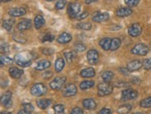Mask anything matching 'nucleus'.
Returning a JSON list of instances; mask_svg holds the SVG:
<instances>
[{
	"instance_id": "1",
	"label": "nucleus",
	"mask_w": 151,
	"mask_h": 114,
	"mask_svg": "<svg viewBox=\"0 0 151 114\" xmlns=\"http://www.w3.org/2000/svg\"><path fill=\"white\" fill-rule=\"evenodd\" d=\"M15 62L22 67H28L32 64V57L27 53H18L15 56Z\"/></svg>"
},
{
	"instance_id": "2",
	"label": "nucleus",
	"mask_w": 151,
	"mask_h": 114,
	"mask_svg": "<svg viewBox=\"0 0 151 114\" xmlns=\"http://www.w3.org/2000/svg\"><path fill=\"white\" fill-rule=\"evenodd\" d=\"M97 89H98V96L105 97L112 93L113 86L112 85L109 84V82H104V83H100L97 86Z\"/></svg>"
},
{
	"instance_id": "3",
	"label": "nucleus",
	"mask_w": 151,
	"mask_h": 114,
	"mask_svg": "<svg viewBox=\"0 0 151 114\" xmlns=\"http://www.w3.org/2000/svg\"><path fill=\"white\" fill-rule=\"evenodd\" d=\"M47 88L44 84H41V83L34 85L31 89V94L35 97L44 96L47 94Z\"/></svg>"
},
{
	"instance_id": "4",
	"label": "nucleus",
	"mask_w": 151,
	"mask_h": 114,
	"mask_svg": "<svg viewBox=\"0 0 151 114\" xmlns=\"http://www.w3.org/2000/svg\"><path fill=\"white\" fill-rule=\"evenodd\" d=\"M149 51V48L143 43H138L136 44L134 48L131 51V52L133 53V55H141V56H144L147 55V52Z\"/></svg>"
},
{
	"instance_id": "5",
	"label": "nucleus",
	"mask_w": 151,
	"mask_h": 114,
	"mask_svg": "<svg viewBox=\"0 0 151 114\" xmlns=\"http://www.w3.org/2000/svg\"><path fill=\"white\" fill-rule=\"evenodd\" d=\"M81 9V5L78 2L70 3L68 6V13L71 18H76Z\"/></svg>"
},
{
	"instance_id": "6",
	"label": "nucleus",
	"mask_w": 151,
	"mask_h": 114,
	"mask_svg": "<svg viewBox=\"0 0 151 114\" xmlns=\"http://www.w3.org/2000/svg\"><path fill=\"white\" fill-rule=\"evenodd\" d=\"M65 83H66V77L64 76L56 77L53 81L50 82V88L54 90H60L62 89V86H64Z\"/></svg>"
},
{
	"instance_id": "7",
	"label": "nucleus",
	"mask_w": 151,
	"mask_h": 114,
	"mask_svg": "<svg viewBox=\"0 0 151 114\" xmlns=\"http://www.w3.org/2000/svg\"><path fill=\"white\" fill-rule=\"evenodd\" d=\"M138 97V93H137L136 90L134 89H125L123 90L122 93V99L124 100V101H127V100H131V99H134Z\"/></svg>"
},
{
	"instance_id": "8",
	"label": "nucleus",
	"mask_w": 151,
	"mask_h": 114,
	"mask_svg": "<svg viewBox=\"0 0 151 114\" xmlns=\"http://www.w3.org/2000/svg\"><path fill=\"white\" fill-rule=\"evenodd\" d=\"M87 61L91 64H96L99 61V53L95 49L89 50L87 52Z\"/></svg>"
},
{
	"instance_id": "9",
	"label": "nucleus",
	"mask_w": 151,
	"mask_h": 114,
	"mask_svg": "<svg viewBox=\"0 0 151 114\" xmlns=\"http://www.w3.org/2000/svg\"><path fill=\"white\" fill-rule=\"evenodd\" d=\"M128 33L132 37H137L142 33V27L139 23H134L132 26L129 27Z\"/></svg>"
},
{
	"instance_id": "10",
	"label": "nucleus",
	"mask_w": 151,
	"mask_h": 114,
	"mask_svg": "<svg viewBox=\"0 0 151 114\" xmlns=\"http://www.w3.org/2000/svg\"><path fill=\"white\" fill-rule=\"evenodd\" d=\"M77 94V88L73 84H69L64 88L63 96L64 97H73Z\"/></svg>"
},
{
	"instance_id": "11",
	"label": "nucleus",
	"mask_w": 151,
	"mask_h": 114,
	"mask_svg": "<svg viewBox=\"0 0 151 114\" xmlns=\"http://www.w3.org/2000/svg\"><path fill=\"white\" fill-rule=\"evenodd\" d=\"M11 97H12V94L10 91L5 92L2 95V97L0 98V103H1L2 105H4L6 108H9L12 104Z\"/></svg>"
},
{
	"instance_id": "12",
	"label": "nucleus",
	"mask_w": 151,
	"mask_h": 114,
	"mask_svg": "<svg viewBox=\"0 0 151 114\" xmlns=\"http://www.w3.org/2000/svg\"><path fill=\"white\" fill-rule=\"evenodd\" d=\"M109 18V13L107 12H104V13H100V12H97L96 14L93 16V21L94 22H96V23H101V22H104L108 21Z\"/></svg>"
},
{
	"instance_id": "13",
	"label": "nucleus",
	"mask_w": 151,
	"mask_h": 114,
	"mask_svg": "<svg viewBox=\"0 0 151 114\" xmlns=\"http://www.w3.org/2000/svg\"><path fill=\"white\" fill-rule=\"evenodd\" d=\"M141 67H142V62L139 61V60H133V61L129 62L127 64V69L129 70V72L137 71Z\"/></svg>"
},
{
	"instance_id": "14",
	"label": "nucleus",
	"mask_w": 151,
	"mask_h": 114,
	"mask_svg": "<svg viewBox=\"0 0 151 114\" xmlns=\"http://www.w3.org/2000/svg\"><path fill=\"white\" fill-rule=\"evenodd\" d=\"M31 28H32V21L30 19H24V21H21L17 25V29L19 31L27 30H30Z\"/></svg>"
},
{
	"instance_id": "15",
	"label": "nucleus",
	"mask_w": 151,
	"mask_h": 114,
	"mask_svg": "<svg viewBox=\"0 0 151 114\" xmlns=\"http://www.w3.org/2000/svg\"><path fill=\"white\" fill-rule=\"evenodd\" d=\"M9 14L11 17H22L26 14V9L24 8H14L9 10Z\"/></svg>"
},
{
	"instance_id": "16",
	"label": "nucleus",
	"mask_w": 151,
	"mask_h": 114,
	"mask_svg": "<svg viewBox=\"0 0 151 114\" xmlns=\"http://www.w3.org/2000/svg\"><path fill=\"white\" fill-rule=\"evenodd\" d=\"M83 106L84 107V109L92 110L96 108V103L93 98H85L83 101Z\"/></svg>"
},
{
	"instance_id": "17",
	"label": "nucleus",
	"mask_w": 151,
	"mask_h": 114,
	"mask_svg": "<svg viewBox=\"0 0 151 114\" xmlns=\"http://www.w3.org/2000/svg\"><path fill=\"white\" fill-rule=\"evenodd\" d=\"M71 39H73V37H71L70 34H69V33H67V32H63V33H61V34L58 37L57 41L60 43L65 44V43L70 42L71 41Z\"/></svg>"
},
{
	"instance_id": "18",
	"label": "nucleus",
	"mask_w": 151,
	"mask_h": 114,
	"mask_svg": "<svg viewBox=\"0 0 151 114\" xmlns=\"http://www.w3.org/2000/svg\"><path fill=\"white\" fill-rule=\"evenodd\" d=\"M51 65V63L47 60H41V61H39L36 65H35V69L38 70V71H41V70H45V69H47L50 67Z\"/></svg>"
},
{
	"instance_id": "19",
	"label": "nucleus",
	"mask_w": 151,
	"mask_h": 114,
	"mask_svg": "<svg viewBox=\"0 0 151 114\" xmlns=\"http://www.w3.org/2000/svg\"><path fill=\"white\" fill-rule=\"evenodd\" d=\"M133 13V10L131 9L130 8H122L120 9H118L116 11V15L118 17L121 18H124V17H128Z\"/></svg>"
},
{
	"instance_id": "20",
	"label": "nucleus",
	"mask_w": 151,
	"mask_h": 114,
	"mask_svg": "<svg viewBox=\"0 0 151 114\" xmlns=\"http://www.w3.org/2000/svg\"><path fill=\"white\" fill-rule=\"evenodd\" d=\"M96 75V72L94 68L88 67V68H84L81 71V76L84 78H88V77H94Z\"/></svg>"
},
{
	"instance_id": "21",
	"label": "nucleus",
	"mask_w": 151,
	"mask_h": 114,
	"mask_svg": "<svg viewBox=\"0 0 151 114\" xmlns=\"http://www.w3.org/2000/svg\"><path fill=\"white\" fill-rule=\"evenodd\" d=\"M9 75L13 78H19L23 75V70L18 67H11L9 68Z\"/></svg>"
},
{
	"instance_id": "22",
	"label": "nucleus",
	"mask_w": 151,
	"mask_h": 114,
	"mask_svg": "<svg viewBox=\"0 0 151 114\" xmlns=\"http://www.w3.org/2000/svg\"><path fill=\"white\" fill-rule=\"evenodd\" d=\"M51 103H52V101H51L50 99H48V98L39 99V100H37V102H36L37 106L40 109H42V110H45L47 108H48V107L51 105Z\"/></svg>"
},
{
	"instance_id": "23",
	"label": "nucleus",
	"mask_w": 151,
	"mask_h": 114,
	"mask_svg": "<svg viewBox=\"0 0 151 114\" xmlns=\"http://www.w3.org/2000/svg\"><path fill=\"white\" fill-rule=\"evenodd\" d=\"M65 66V61L63 58H58L56 60V63H55V70L57 73H60L62 71V69L64 68Z\"/></svg>"
},
{
	"instance_id": "24",
	"label": "nucleus",
	"mask_w": 151,
	"mask_h": 114,
	"mask_svg": "<svg viewBox=\"0 0 151 114\" xmlns=\"http://www.w3.org/2000/svg\"><path fill=\"white\" fill-rule=\"evenodd\" d=\"M121 44H122L121 39H119V38H114V39L111 40L109 50H111V51H116L117 49H119V48H120Z\"/></svg>"
},
{
	"instance_id": "25",
	"label": "nucleus",
	"mask_w": 151,
	"mask_h": 114,
	"mask_svg": "<svg viewBox=\"0 0 151 114\" xmlns=\"http://www.w3.org/2000/svg\"><path fill=\"white\" fill-rule=\"evenodd\" d=\"M110 42H111V39L109 38H104L99 42V45L101 46V48L105 51H109L110 48Z\"/></svg>"
},
{
	"instance_id": "26",
	"label": "nucleus",
	"mask_w": 151,
	"mask_h": 114,
	"mask_svg": "<svg viewBox=\"0 0 151 114\" xmlns=\"http://www.w3.org/2000/svg\"><path fill=\"white\" fill-rule=\"evenodd\" d=\"M45 22V18L42 15H37L35 18V27L37 30H39L42 26H44Z\"/></svg>"
},
{
	"instance_id": "27",
	"label": "nucleus",
	"mask_w": 151,
	"mask_h": 114,
	"mask_svg": "<svg viewBox=\"0 0 151 114\" xmlns=\"http://www.w3.org/2000/svg\"><path fill=\"white\" fill-rule=\"evenodd\" d=\"M102 79L104 82H110L114 77V74L111 71H106L102 74Z\"/></svg>"
},
{
	"instance_id": "28",
	"label": "nucleus",
	"mask_w": 151,
	"mask_h": 114,
	"mask_svg": "<svg viewBox=\"0 0 151 114\" xmlns=\"http://www.w3.org/2000/svg\"><path fill=\"white\" fill-rule=\"evenodd\" d=\"M95 85V82L92 81V80H85V81H83L80 85V89L83 90L85 89H89L91 88H93Z\"/></svg>"
},
{
	"instance_id": "29",
	"label": "nucleus",
	"mask_w": 151,
	"mask_h": 114,
	"mask_svg": "<svg viewBox=\"0 0 151 114\" xmlns=\"http://www.w3.org/2000/svg\"><path fill=\"white\" fill-rule=\"evenodd\" d=\"M14 23H15V19H12V18H10V19H6V21H3V28L5 30L9 31V30H11V29H12L13 25H14Z\"/></svg>"
},
{
	"instance_id": "30",
	"label": "nucleus",
	"mask_w": 151,
	"mask_h": 114,
	"mask_svg": "<svg viewBox=\"0 0 151 114\" xmlns=\"http://www.w3.org/2000/svg\"><path fill=\"white\" fill-rule=\"evenodd\" d=\"M131 110H132V105H130V104L122 105L119 107V109H118V112L119 113H127Z\"/></svg>"
},
{
	"instance_id": "31",
	"label": "nucleus",
	"mask_w": 151,
	"mask_h": 114,
	"mask_svg": "<svg viewBox=\"0 0 151 114\" xmlns=\"http://www.w3.org/2000/svg\"><path fill=\"white\" fill-rule=\"evenodd\" d=\"M77 28L78 29H81V30H89L92 28V25L89 22H82V23H78L77 25Z\"/></svg>"
},
{
	"instance_id": "32",
	"label": "nucleus",
	"mask_w": 151,
	"mask_h": 114,
	"mask_svg": "<svg viewBox=\"0 0 151 114\" xmlns=\"http://www.w3.org/2000/svg\"><path fill=\"white\" fill-rule=\"evenodd\" d=\"M140 106L142 107V108H145V109L151 108V97L143 99L140 102Z\"/></svg>"
},
{
	"instance_id": "33",
	"label": "nucleus",
	"mask_w": 151,
	"mask_h": 114,
	"mask_svg": "<svg viewBox=\"0 0 151 114\" xmlns=\"http://www.w3.org/2000/svg\"><path fill=\"white\" fill-rule=\"evenodd\" d=\"M64 56H65V58H66L68 63H71L73 61V59L75 58L76 55H75V53L73 52H66L64 53Z\"/></svg>"
},
{
	"instance_id": "34",
	"label": "nucleus",
	"mask_w": 151,
	"mask_h": 114,
	"mask_svg": "<svg viewBox=\"0 0 151 114\" xmlns=\"http://www.w3.org/2000/svg\"><path fill=\"white\" fill-rule=\"evenodd\" d=\"M142 66L145 70H150L151 69V58H147L146 60H144L142 63Z\"/></svg>"
},
{
	"instance_id": "35",
	"label": "nucleus",
	"mask_w": 151,
	"mask_h": 114,
	"mask_svg": "<svg viewBox=\"0 0 151 114\" xmlns=\"http://www.w3.org/2000/svg\"><path fill=\"white\" fill-rule=\"evenodd\" d=\"M67 4V1L66 0H58L57 1V4H56V8L60 10L62 8H64V6H66Z\"/></svg>"
},
{
	"instance_id": "36",
	"label": "nucleus",
	"mask_w": 151,
	"mask_h": 114,
	"mask_svg": "<svg viewBox=\"0 0 151 114\" xmlns=\"http://www.w3.org/2000/svg\"><path fill=\"white\" fill-rule=\"evenodd\" d=\"M54 35H52L50 34V33H47L45 35H44V37L42 38V42H52V41H54Z\"/></svg>"
},
{
	"instance_id": "37",
	"label": "nucleus",
	"mask_w": 151,
	"mask_h": 114,
	"mask_svg": "<svg viewBox=\"0 0 151 114\" xmlns=\"http://www.w3.org/2000/svg\"><path fill=\"white\" fill-rule=\"evenodd\" d=\"M64 110H65V107H64V105L58 104V105H55V106H54V111L57 112V113H63Z\"/></svg>"
},
{
	"instance_id": "38",
	"label": "nucleus",
	"mask_w": 151,
	"mask_h": 114,
	"mask_svg": "<svg viewBox=\"0 0 151 114\" xmlns=\"http://www.w3.org/2000/svg\"><path fill=\"white\" fill-rule=\"evenodd\" d=\"M74 48H75V50L77 52H83V51L86 50V46H85L84 44H83V43H76L74 45Z\"/></svg>"
},
{
	"instance_id": "39",
	"label": "nucleus",
	"mask_w": 151,
	"mask_h": 114,
	"mask_svg": "<svg viewBox=\"0 0 151 114\" xmlns=\"http://www.w3.org/2000/svg\"><path fill=\"white\" fill-rule=\"evenodd\" d=\"M124 2L129 6H136L139 4L140 0H124Z\"/></svg>"
},
{
	"instance_id": "40",
	"label": "nucleus",
	"mask_w": 151,
	"mask_h": 114,
	"mask_svg": "<svg viewBox=\"0 0 151 114\" xmlns=\"http://www.w3.org/2000/svg\"><path fill=\"white\" fill-rule=\"evenodd\" d=\"M0 52L3 53H8L9 52V46L6 43H2L0 44Z\"/></svg>"
},
{
	"instance_id": "41",
	"label": "nucleus",
	"mask_w": 151,
	"mask_h": 114,
	"mask_svg": "<svg viewBox=\"0 0 151 114\" xmlns=\"http://www.w3.org/2000/svg\"><path fill=\"white\" fill-rule=\"evenodd\" d=\"M23 110H25L28 113H31V112H32L35 110V108H34V106H32V104L27 103V104H23Z\"/></svg>"
},
{
	"instance_id": "42",
	"label": "nucleus",
	"mask_w": 151,
	"mask_h": 114,
	"mask_svg": "<svg viewBox=\"0 0 151 114\" xmlns=\"http://www.w3.org/2000/svg\"><path fill=\"white\" fill-rule=\"evenodd\" d=\"M1 60H2V62H3L4 64H12V63H13V60H12L11 58L8 57L6 55H2Z\"/></svg>"
},
{
	"instance_id": "43",
	"label": "nucleus",
	"mask_w": 151,
	"mask_h": 114,
	"mask_svg": "<svg viewBox=\"0 0 151 114\" xmlns=\"http://www.w3.org/2000/svg\"><path fill=\"white\" fill-rule=\"evenodd\" d=\"M42 52L45 55H52L54 53V50L51 48H45L42 50Z\"/></svg>"
},
{
	"instance_id": "44",
	"label": "nucleus",
	"mask_w": 151,
	"mask_h": 114,
	"mask_svg": "<svg viewBox=\"0 0 151 114\" xmlns=\"http://www.w3.org/2000/svg\"><path fill=\"white\" fill-rule=\"evenodd\" d=\"M89 15V13L87 11H83V13H81V14H78V16L76 17L77 19H79V21H81V19H83V18H86Z\"/></svg>"
},
{
	"instance_id": "45",
	"label": "nucleus",
	"mask_w": 151,
	"mask_h": 114,
	"mask_svg": "<svg viewBox=\"0 0 151 114\" xmlns=\"http://www.w3.org/2000/svg\"><path fill=\"white\" fill-rule=\"evenodd\" d=\"M71 113H73V114H83V110L82 109L77 108V107H76V108L71 110Z\"/></svg>"
},
{
	"instance_id": "46",
	"label": "nucleus",
	"mask_w": 151,
	"mask_h": 114,
	"mask_svg": "<svg viewBox=\"0 0 151 114\" xmlns=\"http://www.w3.org/2000/svg\"><path fill=\"white\" fill-rule=\"evenodd\" d=\"M111 112H112V110H109V109H106V108H104V109L99 110L100 114H110Z\"/></svg>"
},
{
	"instance_id": "47",
	"label": "nucleus",
	"mask_w": 151,
	"mask_h": 114,
	"mask_svg": "<svg viewBox=\"0 0 151 114\" xmlns=\"http://www.w3.org/2000/svg\"><path fill=\"white\" fill-rule=\"evenodd\" d=\"M116 86H129V84L126 82H119L116 84Z\"/></svg>"
},
{
	"instance_id": "48",
	"label": "nucleus",
	"mask_w": 151,
	"mask_h": 114,
	"mask_svg": "<svg viewBox=\"0 0 151 114\" xmlns=\"http://www.w3.org/2000/svg\"><path fill=\"white\" fill-rule=\"evenodd\" d=\"M120 72L122 73L123 75H128V74H129V70L125 69V68H120Z\"/></svg>"
},
{
	"instance_id": "49",
	"label": "nucleus",
	"mask_w": 151,
	"mask_h": 114,
	"mask_svg": "<svg viewBox=\"0 0 151 114\" xmlns=\"http://www.w3.org/2000/svg\"><path fill=\"white\" fill-rule=\"evenodd\" d=\"M52 76V73L51 72H47V73H45V74H44V78H48L49 76Z\"/></svg>"
},
{
	"instance_id": "50",
	"label": "nucleus",
	"mask_w": 151,
	"mask_h": 114,
	"mask_svg": "<svg viewBox=\"0 0 151 114\" xmlns=\"http://www.w3.org/2000/svg\"><path fill=\"white\" fill-rule=\"evenodd\" d=\"M97 0H85V3L86 4H92V3H94V2H96Z\"/></svg>"
},
{
	"instance_id": "51",
	"label": "nucleus",
	"mask_w": 151,
	"mask_h": 114,
	"mask_svg": "<svg viewBox=\"0 0 151 114\" xmlns=\"http://www.w3.org/2000/svg\"><path fill=\"white\" fill-rule=\"evenodd\" d=\"M4 65V63L2 62V60H1V58H0V67H2V66Z\"/></svg>"
},
{
	"instance_id": "52",
	"label": "nucleus",
	"mask_w": 151,
	"mask_h": 114,
	"mask_svg": "<svg viewBox=\"0 0 151 114\" xmlns=\"http://www.w3.org/2000/svg\"><path fill=\"white\" fill-rule=\"evenodd\" d=\"M3 2H9V1H11V0H2Z\"/></svg>"
},
{
	"instance_id": "53",
	"label": "nucleus",
	"mask_w": 151,
	"mask_h": 114,
	"mask_svg": "<svg viewBox=\"0 0 151 114\" xmlns=\"http://www.w3.org/2000/svg\"><path fill=\"white\" fill-rule=\"evenodd\" d=\"M47 1H54V0H47Z\"/></svg>"
},
{
	"instance_id": "54",
	"label": "nucleus",
	"mask_w": 151,
	"mask_h": 114,
	"mask_svg": "<svg viewBox=\"0 0 151 114\" xmlns=\"http://www.w3.org/2000/svg\"><path fill=\"white\" fill-rule=\"evenodd\" d=\"M149 48H150V50H151V45H150V47H149Z\"/></svg>"
},
{
	"instance_id": "55",
	"label": "nucleus",
	"mask_w": 151,
	"mask_h": 114,
	"mask_svg": "<svg viewBox=\"0 0 151 114\" xmlns=\"http://www.w3.org/2000/svg\"><path fill=\"white\" fill-rule=\"evenodd\" d=\"M1 1H2V0H0V2H1Z\"/></svg>"
}]
</instances>
